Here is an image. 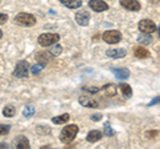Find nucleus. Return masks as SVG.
<instances>
[{"label": "nucleus", "mask_w": 160, "mask_h": 149, "mask_svg": "<svg viewBox=\"0 0 160 149\" xmlns=\"http://www.w3.org/2000/svg\"><path fill=\"white\" fill-rule=\"evenodd\" d=\"M62 51H63V48L59 46V44H55V46L49 49V52H51V55L52 56H58V55H60L62 53Z\"/></svg>", "instance_id": "b1692460"}, {"label": "nucleus", "mask_w": 160, "mask_h": 149, "mask_svg": "<svg viewBox=\"0 0 160 149\" xmlns=\"http://www.w3.org/2000/svg\"><path fill=\"white\" fill-rule=\"evenodd\" d=\"M75 19H76V23L79 24V26L86 27V26H88V23H89V12L84 11V9H80V11L76 13Z\"/></svg>", "instance_id": "0eeeda50"}, {"label": "nucleus", "mask_w": 160, "mask_h": 149, "mask_svg": "<svg viewBox=\"0 0 160 149\" xmlns=\"http://www.w3.org/2000/svg\"><path fill=\"white\" fill-rule=\"evenodd\" d=\"M112 73H115V76L118 79H123V80H126V79L129 77V71L127 68H113Z\"/></svg>", "instance_id": "4468645a"}, {"label": "nucleus", "mask_w": 160, "mask_h": 149, "mask_svg": "<svg viewBox=\"0 0 160 149\" xmlns=\"http://www.w3.org/2000/svg\"><path fill=\"white\" fill-rule=\"evenodd\" d=\"M78 132H79V127L76 124H69V125L63 128L62 133H60V140H62V142H64V144H69L75 137H76Z\"/></svg>", "instance_id": "f257e3e1"}, {"label": "nucleus", "mask_w": 160, "mask_h": 149, "mask_svg": "<svg viewBox=\"0 0 160 149\" xmlns=\"http://www.w3.org/2000/svg\"><path fill=\"white\" fill-rule=\"evenodd\" d=\"M15 107L13 105H7L6 108L3 109V115L6 116V117H12V116H15Z\"/></svg>", "instance_id": "412c9836"}, {"label": "nucleus", "mask_w": 160, "mask_h": 149, "mask_svg": "<svg viewBox=\"0 0 160 149\" xmlns=\"http://www.w3.org/2000/svg\"><path fill=\"white\" fill-rule=\"evenodd\" d=\"M133 53H135V56H136L138 59H147L149 56V52L144 47H138L136 49H135Z\"/></svg>", "instance_id": "f3484780"}, {"label": "nucleus", "mask_w": 160, "mask_h": 149, "mask_svg": "<svg viewBox=\"0 0 160 149\" xmlns=\"http://www.w3.org/2000/svg\"><path fill=\"white\" fill-rule=\"evenodd\" d=\"M138 41L140 44H143V46H147V44H149V43L152 41V36L149 33H142L138 37Z\"/></svg>", "instance_id": "a211bd4d"}, {"label": "nucleus", "mask_w": 160, "mask_h": 149, "mask_svg": "<svg viewBox=\"0 0 160 149\" xmlns=\"http://www.w3.org/2000/svg\"><path fill=\"white\" fill-rule=\"evenodd\" d=\"M44 67H46V65H44V64H42V63H40V64H35V65L31 68V71H32V73H33V74H38V73H39V72L44 68Z\"/></svg>", "instance_id": "393cba45"}, {"label": "nucleus", "mask_w": 160, "mask_h": 149, "mask_svg": "<svg viewBox=\"0 0 160 149\" xmlns=\"http://www.w3.org/2000/svg\"><path fill=\"white\" fill-rule=\"evenodd\" d=\"M158 103H159V97H156L155 100H152L151 103H149V105H153V104H158Z\"/></svg>", "instance_id": "2f4dec72"}, {"label": "nucleus", "mask_w": 160, "mask_h": 149, "mask_svg": "<svg viewBox=\"0 0 160 149\" xmlns=\"http://www.w3.org/2000/svg\"><path fill=\"white\" fill-rule=\"evenodd\" d=\"M84 91H87V92H99V88H95V87H84L83 88Z\"/></svg>", "instance_id": "cd10ccee"}, {"label": "nucleus", "mask_w": 160, "mask_h": 149, "mask_svg": "<svg viewBox=\"0 0 160 149\" xmlns=\"http://www.w3.org/2000/svg\"><path fill=\"white\" fill-rule=\"evenodd\" d=\"M91 9H93L95 12H103V11H107L108 9V4L102 2V0H91L88 3Z\"/></svg>", "instance_id": "1a4fd4ad"}, {"label": "nucleus", "mask_w": 160, "mask_h": 149, "mask_svg": "<svg viewBox=\"0 0 160 149\" xmlns=\"http://www.w3.org/2000/svg\"><path fill=\"white\" fill-rule=\"evenodd\" d=\"M68 120H69V115H68V113H64V115L59 116V117H53L52 123L53 124H64V123H67Z\"/></svg>", "instance_id": "aec40b11"}, {"label": "nucleus", "mask_w": 160, "mask_h": 149, "mask_svg": "<svg viewBox=\"0 0 160 149\" xmlns=\"http://www.w3.org/2000/svg\"><path fill=\"white\" fill-rule=\"evenodd\" d=\"M2 36H3V32H2V29H0V39H2Z\"/></svg>", "instance_id": "72a5a7b5"}, {"label": "nucleus", "mask_w": 160, "mask_h": 149, "mask_svg": "<svg viewBox=\"0 0 160 149\" xmlns=\"http://www.w3.org/2000/svg\"><path fill=\"white\" fill-rule=\"evenodd\" d=\"M15 23L22 27H32L36 24V17L31 13H19L15 16Z\"/></svg>", "instance_id": "f03ea898"}, {"label": "nucleus", "mask_w": 160, "mask_h": 149, "mask_svg": "<svg viewBox=\"0 0 160 149\" xmlns=\"http://www.w3.org/2000/svg\"><path fill=\"white\" fill-rule=\"evenodd\" d=\"M147 136H158V131H152V132H148Z\"/></svg>", "instance_id": "7c9ffc66"}, {"label": "nucleus", "mask_w": 160, "mask_h": 149, "mask_svg": "<svg viewBox=\"0 0 160 149\" xmlns=\"http://www.w3.org/2000/svg\"><path fill=\"white\" fill-rule=\"evenodd\" d=\"M13 76L19 79H24L28 76V63L26 60H20L16 64L15 71H13Z\"/></svg>", "instance_id": "39448f33"}, {"label": "nucleus", "mask_w": 160, "mask_h": 149, "mask_svg": "<svg viewBox=\"0 0 160 149\" xmlns=\"http://www.w3.org/2000/svg\"><path fill=\"white\" fill-rule=\"evenodd\" d=\"M36 60H38V63H42V64H46L48 63V61H51L52 60V55H51V52H46V51H40V52H38L36 53Z\"/></svg>", "instance_id": "9b49d317"}, {"label": "nucleus", "mask_w": 160, "mask_h": 149, "mask_svg": "<svg viewBox=\"0 0 160 149\" xmlns=\"http://www.w3.org/2000/svg\"><path fill=\"white\" fill-rule=\"evenodd\" d=\"M8 20V16L6 13H0V24H4Z\"/></svg>", "instance_id": "c85d7f7f"}, {"label": "nucleus", "mask_w": 160, "mask_h": 149, "mask_svg": "<svg viewBox=\"0 0 160 149\" xmlns=\"http://www.w3.org/2000/svg\"><path fill=\"white\" fill-rule=\"evenodd\" d=\"M104 133H106L107 136H113V131L109 128L108 124H106V127H104Z\"/></svg>", "instance_id": "bb28decb"}, {"label": "nucleus", "mask_w": 160, "mask_h": 149, "mask_svg": "<svg viewBox=\"0 0 160 149\" xmlns=\"http://www.w3.org/2000/svg\"><path fill=\"white\" fill-rule=\"evenodd\" d=\"M120 89H122V93L126 97H131L132 96V88L128 85V84H120Z\"/></svg>", "instance_id": "6ab92c4d"}, {"label": "nucleus", "mask_w": 160, "mask_h": 149, "mask_svg": "<svg viewBox=\"0 0 160 149\" xmlns=\"http://www.w3.org/2000/svg\"><path fill=\"white\" fill-rule=\"evenodd\" d=\"M60 3L68 8H79L82 6V0H60Z\"/></svg>", "instance_id": "dca6fc26"}, {"label": "nucleus", "mask_w": 160, "mask_h": 149, "mask_svg": "<svg viewBox=\"0 0 160 149\" xmlns=\"http://www.w3.org/2000/svg\"><path fill=\"white\" fill-rule=\"evenodd\" d=\"M2 148H8V145L6 142H0V149H2Z\"/></svg>", "instance_id": "473e14b6"}, {"label": "nucleus", "mask_w": 160, "mask_h": 149, "mask_svg": "<svg viewBox=\"0 0 160 149\" xmlns=\"http://www.w3.org/2000/svg\"><path fill=\"white\" fill-rule=\"evenodd\" d=\"M33 113H35L33 105H27L26 108H24V111H23V116L24 117H32Z\"/></svg>", "instance_id": "5701e85b"}, {"label": "nucleus", "mask_w": 160, "mask_h": 149, "mask_svg": "<svg viewBox=\"0 0 160 149\" xmlns=\"http://www.w3.org/2000/svg\"><path fill=\"white\" fill-rule=\"evenodd\" d=\"M60 36L58 33H43L39 36V44L42 47H48V46H52L56 41H59Z\"/></svg>", "instance_id": "7ed1b4c3"}, {"label": "nucleus", "mask_w": 160, "mask_h": 149, "mask_svg": "<svg viewBox=\"0 0 160 149\" xmlns=\"http://www.w3.org/2000/svg\"><path fill=\"white\" fill-rule=\"evenodd\" d=\"M127 55L126 49L123 48H115V49H108L107 51V56L112 57V59H122Z\"/></svg>", "instance_id": "ddd939ff"}, {"label": "nucleus", "mask_w": 160, "mask_h": 149, "mask_svg": "<svg viewBox=\"0 0 160 149\" xmlns=\"http://www.w3.org/2000/svg\"><path fill=\"white\" fill-rule=\"evenodd\" d=\"M102 132H99V131H91L87 135V141H89V142H96V141H99L100 138H102Z\"/></svg>", "instance_id": "2eb2a0df"}, {"label": "nucleus", "mask_w": 160, "mask_h": 149, "mask_svg": "<svg viewBox=\"0 0 160 149\" xmlns=\"http://www.w3.org/2000/svg\"><path fill=\"white\" fill-rule=\"evenodd\" d=\"M9 129H11V125H4V124H2V125H0V136H6L9 132Z\"/></svg>", "instance_id": "a878e982"}, {"label": "nucleus", "mask_w": 160, "mask_h": 149, "mask_svg": "<svg viewBox=\"0 0 160 149\" xmlns=\"http://www.w3.org/2000/svg\"><path fill=\"white\" fill-rule=\"evenodd\" d=\"M103 40L108 44H116L122 40V33L118 29H112V31H106L103 33Z\"/></svg>", "instance_id": "20e7f679"}, {"label": "nucleus", "mask_w": 160, "mask_h": 149, "mask_svg": "<svg viewBox=\"0 0 160 149\" xmlns=\"http://www.w3.org/2000/svg\"><path fill=\"white\" fill-rule=\"evenodd\" d=\"M104 91L107 92L108 96H115L116 95V87H115L113 84H107V85L104 87Z\"/></svg>", "instance_id": "4be33fe9"}, {"label": "nucleus", "mask_w": 160, "mask_h": 149, "mask_svg": "<svg viewBox=\"0 0 160 149\" xmlns=\"http://www.w3.org/2000/svg\"><path fill=\"white\" fill-rule=\"evenodd\" d=\"M13 147H15V148H19V149H28V148H29V142H28V140H27V137H24V136H18V137L13 140Z\"/></svg>", "instance_id": "f8f14e48"}, {"label": "nucleus", "mask_w": 160, "mask_h": 149, "mask_svg": "<svg viewBox=\"0 0 160 149\" xmlns=\"http://www.w3.org/2000/svg\"><path fill=\"white\" fill-rule=\"evenodd\" d=\"M139 29L142 31V33H152L158 29L156 24H155L152 20H149V19H144L139 23Z\"/></svg>", "instance_id": "423d86ee"}, {"label": "nucleus", "mask_w": 160, "mask_h": 149, "mask_svg": "<svg viewBox=\"0 0 160 149\" xmlns=\"http://www.w3.org/2000/svg\"><path fill=\"white\" fill-rule=\"evenodd\" d=\"M91 118L93 121H99V120H102V115H99V113H96V115H92Z\"/></svg>", "instance_id": "c756f323"}, {"label": "nucleus", "mask_w": 160, "mask_h": 149, "mask_svg": "<svg viewBox=\"0 0 160 149\" xmlns=\"http://www.w3.org/2000/svg\"><path fill=\"white\" fill-rule=\"evenodd\" d=\"M120 4L128 11H133V12L140 11V3L138 0H120Z\"/></svg>", "instance_id": "6e6552de"}, {"label": "nucleus", "mask_w": 160, "mask_h": 149, "mask_svg": "<svg viewBox=\"0 0 160 149\" xmlns=\"http://www.w3.org/2000/svg\"><path fill=\"white\" fill-rule=\"evenodd\" d=\"M79 103L82 104L83 107H87V108H98V107H100L99 103L95 100V99L89 97V96H80Z\"/></svg>", "instance_id": "9d476101"}]
</instances>
